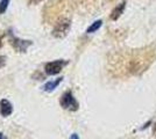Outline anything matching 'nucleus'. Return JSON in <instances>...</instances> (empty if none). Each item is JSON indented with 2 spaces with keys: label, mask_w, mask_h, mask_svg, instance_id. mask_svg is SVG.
<instances>
[{
  "label": "nucleus",
  "mask_w": 156,
  "mask_h": 139,
  "mask_svg": "<svg viewBox=\"0 0 156 139\" xmlns=\"http://www.w3.org/2000/svg\"><path fill=\"white\" fill-rule=\"evenodd\" d=\"M59 103H61V107L63 109L70 110V111H76V110H78V108H79V104H78V102L76 101V99L72 95L71 92H65L61 96Z\"/></svg>",
  "instance_id": "nucleus-1"
},
{
  "label": "nucleus",
  "mask_w": 156,
  "mask_h": 139,
  "mask_svg": "<svg viewBox=\"0 0 156 139\" xmlns=\"http://www.w3.org/2000/svg\"><path fill=\"white\" fill-rule=\"evenodd\" d=\"M70 27H71L70 20H68V19L59 20L52 29V36L56 38H63L64 36H66V34L69 33Z\"/></svg>",
  "instance_id": "nucleus-2"
},
{
  "label": "nucleus",
  "mask_w": 156,
  "mask_h": 139,
  "mask_svg": "<svg viewBox=\"0 0 156 139\" xmlns=\"http://www.w3.org/2000/svg\"><path fill=\"white\" fill-rule=\"evenodd\" d=\"M68 64V61L65 60H54V61H50V63H47L46 66H44V72L48 74V75H55V74H58L63 67Z\"/></svg>",
  "instance_id": "nucleus-3"
},
{
  "label": "nucleus",
  "mask_w": 156,
  "mask_h": 139,
  "mask_svg": "<svg viewBox=\"0 0 156 139\" xmlns=\"http://www.w3.org/2000/svg\"><path fill=\"white\" fill-rule=\"evenodd\" d=\"M11 44L18 52H26L27 49L32 45V41L20 40L18 37L13 36V37H11Z\"/></svg>",
  "instance_id": "nucleus-4"
},
{
  "label": "nucleus",
  "mask_w": 156,
  "mask_h": 139,
  "mask_svg": "<svg viewBox=\"0 0 156 139\" xmlns=\"http://www.w3.org/2000/svg\"><path fill=\"white\" fill-rule=\"evenodd\" d=\"M13 113V106L12 103L6 99H2L0 101V114L4 117H8Z\"/></svg>",
  "instance_id": "nucleus-5"
},
{
  "label": "nucleus",
  "mask_w": 156,
  "mask_h": 139,
  "mask_svg": "<svg viewBox=\"0 0 156 139\" xmlns=\"http://www.w3.org/2000/svg\"><path fill=\"white\" fill-rule=\"evenodd\" d=\"M62 81H63V78H62V77H61V78H57V79H55V80H50V81L46 82V84L42 86V89L47 93H50V92H52V91H55V88H57V86H58Z\"/></svg>",
  "instance_id": "nucleus-6"
},
{
  "label": "nucleus",
  "mask_w": 156,
  "mask_h": 139,
  "mask_svg": "<svg viewBox=\"0 0 156 139\" xmlns=\"http://www.w3.org/2000/svg\"><path fill=\"white\" fill-rule=\"evenodd\" d=\"M125 5H126V2L122 1L120 5H118V6L112 11V13H111V19H112V20L115 21L120 18V15L122 14V12H124V9H125Z\"/></svg>",
  "instance_id": "nucleus-7"
},
{
  "label": "nucleus",
  "mask_w": 156,
  "mask_h": 139,
  "mask_svg": "<svg viewBox=\"0 0 156 139\" xmlns=\"http://www.w3.org/2000/svg\"><path fill=\"white\" fill-rule=\"evenodd\" d=\"M101 25H103V21L101 20H98V21H94L93 23H92L91 26L89 27L87 29H86V33L87 34H92L94 33V31H97L98 29L101 27Z\"/></svg>",
  "instance_id": "nucleus-8"
},
{
  "label": "nucleus",
  "mask_w": 156,
  "mask_h": 139,
  "mask_svg": "<svg viewBox=\"0 0 156 139\" xmlns=\"http://www.w3.org/2000/svg\"><path fill=\"white\" fill-rule=\"evenodd\" d=\"M11 0H1L0 1V14H4L7 11V7L9 5Z\"/></svg>",
  "instance_id": "nucleus-9"
},
{
  "label": "nucleus",
  "mask_w": 156,
  "mask_h": 139,
  "mask_svg": "<svg viewBox=\"0 0 156 139\" xmlns=\"http://www.w3.org/2000/svg\"><path fill=\"white\" fill-rule=\"evenodd\" d=\"M5 64H6V57L5 56H0V68L5 66Z\"/></svg>",
  "instance_id": "nucleus-10"
},
{
  "label": "nucleus",
  "mask_w": 156,
  "mask_h": 139,
  "mask_svg": "<svg viewBox=\"0 0 156 139\" xmlns=\"http://www.w3.org/2000/svg\"><path fill=\"white\" fill-rule=\"evenodd\" d=\"M70 139H79V137H78L77 133H72L71 137H70Z\"/></svg>",
  "instance_id": "nucleus-11"
},
{
  "label": "nucleus",
  "mask_w": 156,
  "mask_h": 139,
  "mask_svg": "<svg viewBox=\"0 0 156 139\" xmlns=\"http://www.w3.org/2000/svg\"><path fill=\"white\" fill-rule=\"evenodd\" d=\"M30 2H33V4H37V2H40L41 0H29Z\"/></svg>",
  "instance_id": "nucleus-12"
},
{
  "label": "nucleus",
  "mask_w": 156,
  "mask_h": 139,
  "mask_svg": "<svg viewBox=\"0 0 156 139\" xmlns=\"http://www.w3.org/2000/svg\"><path fill=\"white\" fill-rule=\"evenodd\" d=\"M154 132L156 133V123H155V125H154Z\"/></svg>",
  "instance_id": "nucleus-13"
},
{
  "label": "nucleus",
  "mask_w": 156,
  "mask_h": 139,
  "mask_svg": "<svg viewBox=\"0 0 156 139\" xmlns=\"http://www.w3.org/2000/svg\"><path fill=\"white\" fill-rule=\"evenodd\" d=\"M0 139H2V133L0 132Z\"/></svg>",
  "instance_id": "nucleus-14"
},
{
  "label": "nucleus",
  "mask_w": 156,
  "mask_h": 139,
  "mask_svg": "<svg viewBox=\"0 0 156 139\" xmlns=\"http://www.w3.org/2000/svg\"><path fill=\"white\" fill-rule=\"evenodd\" d=\"M0 46H1V40H0Z\"/></svg>",
  "instance_id": "nucleus-15"
}]
</instances>
